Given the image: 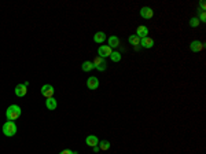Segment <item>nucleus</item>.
<instances>
[{"instance_id": "3", "label": "nucleus", "mask_w": 206, "mask_h": 154, "mask_svg": "<svg viewBox=\"0 0 206 154\" xmlns=\"http://www.w3.org/2000/svg\"><path fill=\"white\" fill-rule=\"evenodd\" d=\"M93 66H95V69H98L99 72H104L107 69V62L103 58L96 57L95 59H93Z\"/></svg>"}, {"instance_id": "21", "label": "nucleus", "mask_w": 206, "mask_h": 154, "mask_svg": "<svg viewBox=\"0 0 206 154\" xmlns=\"http://www.w3.org/2000/svg\"><path fill=\"white\" fill-rule=\"evenodd\" d=\"M199 22H205L206 21V14H205V11H201V15H199Z\"/></svg>"}, {"instance_id": "6", "label": "nucleus", "mask_w": 206, "mask_h": 154, "mask_svg": "<svg viewBox=\"0 0 206 154\" xmlns=\"http://www.w3.org/2000/svg\"><path fill=\"white\" fill-rule=\"evenodd\" d=\"M154 15V11L151 7H142L140 8V16L144 19H151Z\"/></svg>"}, {"instance_id": "17", "label": "nucleus", "mask_w": 206, "mask_h": 154, "mask_svg": "<svg viewBox=\"0 0 206 154\" xmlns=\"http://www.w3.org/2000/svg\"><path fill=\"white\" fill-rule=\"evenodd\" d=\"M129 43L132 44V46H135L136 48H139V46H140V38L137 37L136 35H132V36H129Z\"/></svg>"}, {"instance_id": "9", "label": "nucleus", "mask_w": 206, "mask_h": 154, "mask_svg": "<svg viewBox=\"0 0 206 154\" xmlns=\"http://www.w3.org/2000/svg\"><path fill=\"white\" fill-rule=\"evenodd\" d=\"M190 48H191L192 52H199V51H202V50L205 48V44L201 43V41H198V40H195V41H192V43L190 44Z\"/></svg>"}, {"instance_id": "22", "label": "nucleus", "mask_w": 206, "mask_h": 154, "mask_svg": "<svg viewBox=\"0 0 206 154\" xmlns=\"http://www.w3.org/2000/svg\"><path fill=\"white\" fill-rule=\"evenodd\" d=\"M59 154H78V153H77V151H71V150H67V148H66V150L60 151Z\"/></svg>"}, {"instance_id": "10", "label": "nucleus", "mask_w": 206, "mask_h": 154, "mask_svg": "<svg viewBox=\"0 0 206 154\" xmlns=\"http://www.w3.org/2000/svg\"><path fill=\"white\" fill-rule=\"evenodd\" d=\"M140 46L143 48H153L154 47V40L151 37H144V38H140Z\"/></svg>"}, {"instance_id": "2", "label": "nucleus", "mask_w": 206, "mask_h": 154, "mask_svg": "<svg viewBox=\"0 0 206 154\" xmlns=\"http://www.w3.org/2000/svg\"><path fill=\"white\" fill-rule=\"evenodd\" d=\"M3 134L8 138L14 136V135L16 134V125L13 123V121H7V123L3 125Z\"/></svg>"}, {"instance_id": "14", "label": "nucleus", "mask_w": 206, "mask_h": 154, "mask_svg": "<svg viewBox=\"0 0 206 154\" xmlns=\"http://www.w3.org/2000/svg\"><path fill=\"white\" fill-rule=\"evenodd\" d=\"M104 40H106V35H104L103 32H96L95 36H93V41H95V43H98V44L103 43Z\"/></svg>"}, {"instance_id": "19", "label": "nucleus", "mask_w": 206, "mask_h": 154, "mask_svg": "<svg viewBox=\"0 0 206 154\" xmlns=\"http://www.w3.org/2000/svg\"><path fill=\"white\" fill-rule=\"evenodd\" d=\"M110 59H111L113 62H120L121 61V54L120 52H117V51H113L111 55H110Z\"/></svg>"}, {"instance_id": "13", "label": "nucleus", "mask_w": 206, "mask_h": 154, "mask_svg": "<svg viewBox=\"0 0 206 154\" xmlns=\"http://www.w3.org/2000/svg\"><path fill=\"white\" fill-rule=\"evenodd\" d=\"M56 106H58V103H56V99L55 98H48L45 101V107L48 110H55L56 109Z\"/></svg>"}, {"instance_id": "18", "label": "nucleus", "mask_w": 206, "mask_h": 154, "mask_svg": "<svg viewBox=\"0 0 206 154\" xmlns=\"http://www.w3.org/2000/svg\"><path fill=\"white\" fill-rule=\"evenodd\" d=\"M98 146H99V148H100V150L107 151L110 148V142H109V140H100Z\"/></svg>"}, {"instance_id": "4", "label": "nucleus", "mask_w": 206, "mask_h": 154, "mask_svg": "<svg viewBox=\"0 0 206 154\" xmlns=\"http://www.w3.org/2000/svg\"><path fill=\"white\" fill-rule=\"evenodd\" d=\"M54 94H55V90L51 84H45L41 87V95L45 96L47 99L48 98H54Z\"/></svg>"}, {"instance_id": "11", "label": "nucleus", "mask_w": 206, "mask_h": 154, "mask_svg": "<svg viewBox=\"0 0 206 154\" xmlns=\"http://www.w3.org/2000/svg\"><path fill=\"white\" fill-rule=\"evenodd\" d=\"M26 92H27V88H26V85H25V84H18L15 87V95L19 96V98L25 96V95H26Z\"/></svg>"}, {"instance_id": "16", "label": "nucleus", "mask_w": 206, "mask_h": 154, "mask_svg": "<svg viewBox=\"0 0 206 154\" xmlns=\"http://www.w3.org/2000/svg\"><path fill=\"white\" fill-rule=\"evenodd\" d=\"M81 69L84 72H91V70L95 69V66H93V62H91V61H85V62H82Z\"/></svg>"}, {"instance_id": "23", "label": "nucleus", "mask_w": 206, "mask_h": 154, "mask_svg": "<svg viewBox=\"0 0 206 154\" xmlns=\"http://www.w3.org/2000/svg\"><path fill=\"white\" fill-rule=\"evenodd\" d=\"M205 7H206V4H205V2H199V8H201V11H205Z\"/></svg>"}, {"instance_id": "15", "label": "nucleus", "mask_w": 206, "mask_h": 154, "mask_svg": "<svg viewBox=\"0 0 206 154\" xmlns=\"http://www.w3.org/2000/svg\"><path fill=\"white\" fill-rule=\"evenodd\" d=\"M109 44H110V48H117L120 46V40H118L117 36H110L109 37Z\"/></svg>"}, {"instance_id": "5", "label": "nucleus", "mask_w": 206, "mask_h": 154, "mask_svg": "<svg viewBox=\"0 0 206 154\" xmlns=\"http://www.w3.org/2000/svg\"><path fill=\"white\" fill-rule=\"evenodd\" d=\"M111 52H113V50L110 48L109 46H100L99 47V50H98V57H100V58H107V57H110L111 55Z\"/></svg>"}, {"instance_id": "7", "label": "nucleus", "mask_w": 206, "mask_h": 154, "mask_svg": "<svg viewBox=\"0 0 206 154\" xmlns=\"http://www.w3.org/2000/svg\"><path fill=\"white\" fill-rule=\"evenodd\" d=\"M87 87L89 88V90H96V88L99 87V80H98V77H95V76L88 77V80H87Z\"/></svg>"}, {"instance_id": "20", "label": "nucleus", "mask_w": 206, "mask_h": 154, "mask_svg": "<svg viewBox=\"0 0 206 154\" xmlns=\"http://www.w3.org/2000/svg\"><path fill=\"white\" fill-rule=\"evenodd\" d=\"M198 25H199V19H198L197 16H194V18H191V21H190V26L195 28V26H198Z\"/></svg>"}, {"instance_id": "1", "label": "nucleus", "mask_w": 206, "mask_h": 154, "mask_svg": "<svg viewBox=\"0 0 206 154\" xmlns=\"http://www.w3.org/2000/svg\"><path fill=\"white\" fill-rule=\"evenodd\" d=\"M22 110L18 105H11L8 106V109L5 110V117H7L8 121H13V120H16V118L21 116Z\"/></svg>"}, {"instance_id": "12", "label": "nucleus", "mask_w": 206, "mask_h": 154, "mask_svg": "<svg viewBox=\"0 0 206 154\" xmlns=\"http://www.w3.org/2000/svg\"><path fill=\"white\" fill-rule=\"evenodd\" d=\"M85 143H87L89 147H93V146H98L99 145V140L95 135H88L87 139H85Z\"/></svg>"}, {"instance_id": "8", "label": "nucleus", "mask_w": 206, "mask_h": 154, "mask_svg": "<svg viewBox=\"0 0 206 154\" xmlns=\"http://www.w3.org/2000/svg\"><path fill=\"white\" fill-rule=\"evenodd\" d=\"M136 36L139 38H144L148 36V28L147 26H143V25H140V26H137L136 29Z\"/></svg>"}, {"instance_id": "24", "label": "nucleus", "mask_w": 206, "mask_h": 154, "mask_svg": "<svg viewBox=\"0 0 206 154\" xmlns=\"http://www.w3.org/2000/svg\"><path fill=\"white\" fill-rule=\"evenodd\" d=\"M92 150L95 151V153H98V151H99V146H93V147H92Z\"/></svg>"}]
</instances>
